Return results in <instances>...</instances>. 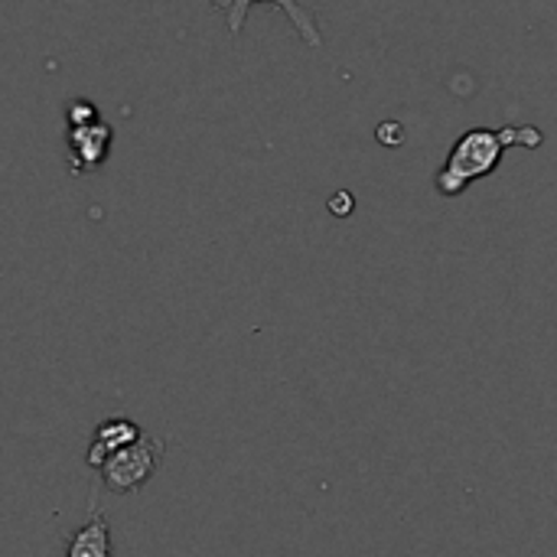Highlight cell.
Returning a JSON list of instances; mask_svg holds the SVG:
<instances>
[{
	"instance_id": "1",
	"label": "cell",
	"mask_w": 557,
	"mask_h": 557,
	"mask_svg": "<svg viewBox=\"0 0 557 557\" xmlns=\"http://www.w3.org/2000/svg\"><path fill=\"white\" fill-rule=\"evenodd\" d=\"M539 144H542V134L535 127H503V131L476 127V131H467L454 144L447 163L437 173V193L454 199L470 183L493 173L499 166L506 147H539Z\"/></svg>"
},
{
	"instance_id": "2",
	"label": "cell",
	"mask_w": 557,
	"mask_h": 557,
	"mask_svg": "<svg viewBox=\"0 0 557 557\" xmlns=\"http://www.w3.org/2000/svg\"><path fill=\"white\" fill-rule=\"evenodd\" d=\"M163 437H153V434H144L137 444L124 447L121 454H114L104 467H101V480L111 493L117 496H127V493H137L160 467L163 460Z\"/></svg>"
},
{
	"instance_id": "3",
	"label": "cell",
	"mask_w": 557,
	"mask_h": 557,
	"mask_svg": "<svg viewBox=\"0 0 557 557\" xmlns=\"http://www.w3.org/2000/svg\"><path fill=\"white\" fill-rule=\"evenodd\" d=\"M144 434L137 431L134 421H124V418H111V421H101L95 428V437H91V447H88V467H104L114 454H121L124 447L137 444Z\"/></svg>"
},
{
	"instance_id": "4",
	"label": "cell",
	"mask_w": 557,
	"mask_h": 557,
	"mask_svg": "<svg viewBox=\"0 0 557 557\" xmlns=\"http://www.w3.org/2000/svg\"><path fill=\"white\" fill-rule=\"evenodd\" d=\"M255 3H274V7H281V10L290 16L294 29L300 33V39H304L307 46H313V49H320V46H323V36H320V29H317L313 16H310L297 0H235V3L228 7V33H242V23H245L248 10H251Z\"/></svg>"
},
{
	"instance_id": "5",
	"label": "cell",
	"mask_w": 557,
	"mask_h": 557,
	"mask_svg": "<svg viewBox=\"0 0 557 557\" xmlns=\"http://www.w3.org/2000/svg\"><path fill=\"white\" fill-rule=\"evenodd\" d=\"M108 144H111V127L108 124H85V127H72L69 131V150L75 157L72 170H95L98 163H104L108 157Z\"/></svg>"
},
{
	"instance_id": "6",
	"label": "cell",
	"mask_w": 557,
	"mask_h": 557,
	"mask_svg": "<svg viewBox=\"0 0 557 557\" xmlns=\"http://www.w3.org/2000/svg\"><path fill=\"white\" fill-rule=\"evenodd\" d=\"M65 557H111V525L104 516H91L72 539Z\"/></svg>"
},
{
	"instance_id": "7",
	"label": "cell",
	"mask_w": 557,
	"mask_h": 557,
	"mask_svg": "<svg viewBox=\"0 0 557 557\" xmlns=\"http://www.w3.org/2000/svg\"><path fill=\"white\" fill-rule=\"evenodd\" d=\"M95 121H98V114H95V108L88 101H75L69 108V124L72 127H85V124H95Z\"/></svg>"
},
{
	"instance_id": "8",
	"label": "cell",
	"mask_w": 557,
	"mask_h": 557,
	"mask_svg": "<svg viewBox=\"0 0 557 557\" xmlns=\"http://www.w3.org/2000/svg\"><path fill=\"white\" fill-rule=\"evenodd\" d=\"M212 3H215V7H225V10H228V7H232L235 0H212Z\"/></svg>"
}]
</instances>
